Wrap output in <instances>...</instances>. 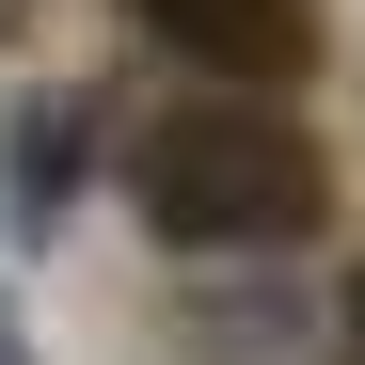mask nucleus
Masks as SVG:
<instances>
[{
    "label": "nucleus",
    "mask_w": 365,
    "mask_h": 365,
    "mask_svg": "<svg viewBox=\"0 0 365 365\" xmlns=\"http://www.w3.org/2000/svg\"><path fill=\"white\" fill-rule=\"evenodd\" d=\"M128 207L175 255H286V238L334 207V175H318V143H302L270 96H175L128 143Z\"/></svg>",
    "instance_id": "1"
},
{
    "label": "nucleus",
    "mask_w": 365,
    "mask_h": 365,
    "mask_svg": "<svg viewBox=\"0 0 365 365\" xmlns=\"http://www.w3.org/2000/svg\"><path fill=\"white\" fill-rule=\"evenodd\" d=\"M128 16L175 64H207V96H270V80L318 64V16H302V0H128Z\"/></svg>",
    "instance_id": "2"
},
{
    "label": "nucleus",
    "mask_w": 365,
    "mask_h": 365,
    "mask_svg": "<svg viewBox=\"0 0 365 365\" xmlns=\"http://www.w3.org/2000/svg\"><path fill=\"white\" fill-rule=\"evenodd\" d=\"M80 159H96V96H32V111H16V238H48V222H64Z\"/></svg>",
    "instance_id": "3"
},
{
    "label": "nucleus",
    "mask_w": 365,
    "mask_h": 365,
    "mask_svg": "<svg viewBox=\"0 0 365 365\" xmlns=\"http://www.w3.org/2000/svg\"><path fill=\"white\" fill-rule=\"evenodd\" d=\"M334 349H349V365H365V270H349V286H334Z\"/></svg>",
    "instance_id": "4"
},
{
    "label": "nucleus",
    "mask_w": 365,
    "mask_h": 365,
    "mask_svg": "<svg viewBox=\"0 0 365 365\" xmlns=\"http://www.w3.org/2000/svg\"><path fill=\"white\" fill-rule=\"evenodd\" d=\"M0 365H32V349H16V318H0Z\"/></svg>",
    "instance_id": "5"
}]
</instances>
